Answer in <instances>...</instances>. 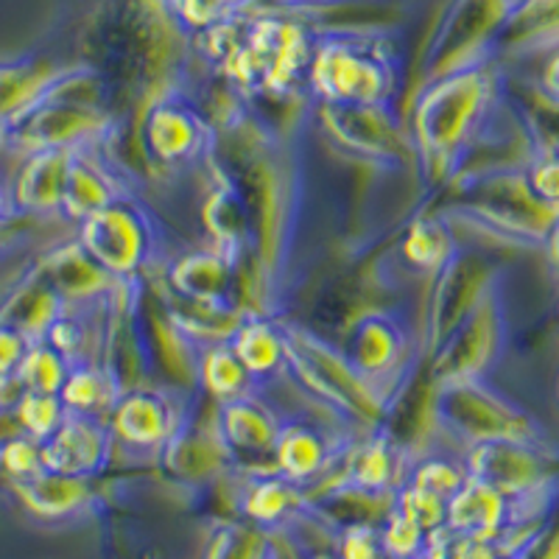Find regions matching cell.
<instances>
[{"label": "cell", "mask_w": 559, "mask_h": 559, "mask_svg": "<svg viewBox=\"0 0 559 559\" xmlns=\"http://www.w3.org/2000/svg\"><path fill=\"white\" fill-rule=\"evenodd\" d=\"M344 356H347L349 364L372 383L378 376L392 372L397 358L403 356L401 328H397L392 319L381 317V313H372V317L358 322Z\"/></svg>", "instance_id": "cell-19"}, {"label": "cell", "mask_w": 559, "mask_h": 559, "mask_svg": "<svg viewBox=\"0 0 559 559\" xmlns=\"http://www.w3.org/2000/svg\"><path fill=\"white\" fill-rule=\"evenodd\" d=\"M274 464L288 481H306L324 464V439L306 426L280 428Z\"/></svg>", "instance_id": "cell-25"}, {"label": "cell", "mask_w": 559, "mask_h": 559, "mask_svg": "<svg viewBox=\"0 0 559 559\" xmlns=\"http://www.w3.org/2000/svg\"><path fill=\"white\" fill-rule=\"evenodd\" d=\"M59 397L68 412L87 414V417H96L104 408H115V403L121 401L112 372L96 367V364H73Z\"/></svg>", "instance_id": "cell-24"}, {"label": "cell", "mask_w": 559, "mask_h": 559, "mask_svg": "<svg viewBox=\"0 0 559 559\" xmlns=\"http://www.w3.org/2000/svg\"><path fill=\"white\" fill-rule=\"evenodd\" d=\"M528 185H532L534 197L543 199L548 207L559 210V157L554 152H548L546 157L537 159L532 166V171L526 174Z\"/></svg>", "instance_id": "cell-39"}, {"label": "cell", "mask_w": 559, "mask_h": 559, "mask_svg": "<svg viewBox=\"0 0 559 559\" xmlns=\"http://www.w3.org/2000/svg\"><path fill=\"white\" fill-rule=\"evenodd\" d=\"M171 283L191 302L218 311V308H227L229 294H233V269L224 254L197 252L174 266Z\"/></svg>", "instance_id": "cell-18"}, {"label": "cell", "mask_w": 559, "mask_h": 559, "mask_svg": "<svg viewBox=\"0 0 559 559\" xmlns=\"http://www.w3.org/2000/svg\"><path fill=\"white\" fill-rule=\"evenodd\" d=\"M394 473V456L392 448L386 445V439H376L369 445L361 448V453L353 462V481L367 492H378L392 481Z\"/></svg>", "instance_id": "cell-34"}, {"label": "cell", "mask_w": 559, "mask_h": 559, "mask_svg": "<svg viewBox=\"0 0 559 559\" xmlns=\"http://www.w3.org/2000/svg\"><path fill=\"white\" fill-rule=\"evenodd\" d=\"M503 515H507V496L489 487V484L467 476V481L459 487L456 496L448 501L445 526L453 534H462V537L492 540L498 528H501Z\"/></svg>", "instance_id": "cell-16"}, {"label": "cell", "mask_w": 559, "mask_h": 559, "mask_svg": "<svg viewBox=\"0 0 559 559\" xmlns=\"http://www.w3.org/2000/svg\"><path fill=\"white\" fill-rule=\"evenodd\" d=\"M426 528L394 507L392 515L386 518V528L381 534L383 551L394 559H412L426 548Z\"/></svg>", "instance_id": "cell-36"}, {"label": "cell", "mask_w": 559, "mask_h": 559, "mask_svg": "<svg viewBox=\"0 0 559 559\" xmlns=\"http://www.w3.org/2000/svg\"><path fill=\"white\" fill-rule=\"evenodd\" d=\"M28 394V386L23 383L20 372H7L0 376V414H14L23 397Z\"/></svg>", "instance_id": "cell-42"}, {"label": "cell", "mask_w": 559, "mask_h": 559, "mask_svg": "<svg viewBox=\"0 0 559 559\" xmlns=\"http://www.w3.org/2000/svg\"><path fill=\"white\" fill-rule=\"evenodd\" d=\"M548 254H551V261L559 266V216L554 218L551 229H548Z\"/></svg>", "instance_id": "cell-44"}, {"label": "cell", "mask_w": 559, "mask_h": 559, "mask_svg": "<svg viewBox=\"0 0 559 559\" xmlns=\"http://www.w3.org/2000/svg\"><path fill=\"white\" fill-rule=\"evenodd\" d=\"M43 471V442L39 439L20 433L0 448V473H7L12 484L39 476Z\"/></svg>", "instance_id": "cell-35"}, {"label": "cell", "mask_w": 559, "mask_h": 559, "mask_svg": "<svg viewBox=\"0 0 559 559\" xmlns=\"http://www.w3.org/2000/svg\"><path fill=\"white\" fill-rule=\"evenodd\" d=\"M73 154L76 148H45V152L28 154L26 166L20 168V177L14 182V207L23 213H37V216L62 210Z\"/></svg>", "instance_id": "cell-14"}, {"label": "cell", "mask_w": 559, "mask_h": 559, "mask_svg": "<svg viewBox=\"0 0 559 559\" xmlns=\"http://www.w3.org/2000/svg\"><path fill=\"white\" fill-rule=\"evenodd\" d=\"M554 154H557V157H559V140H557V146H554Z\"/></svg>", "instance_id": "cell-46"}, {"label": "cell", "mask_w": 559, "mask_h": 559, "mask_svg": "<svg viewBox=\"0 0 559 559\" xmlns=\"http://www.w3.org/2000/svg\"><path fill=\"white\" fill-rule=\"evenodd\" d=\"M313 87L324 102L383 104L389 98L386 64L347 45H324L313 62Z\"/></svg>", "instance_id": "cell-8"}, {"label": "cell", "mask_w": 559, "mask_h": 559, "mask_svg": "<svg viewBox=\"0 0 559 559\" xmlns=\"http://www.w3.org/2000/svg\"><path fill=\"white\" fill-rule=\"evenodd\" d=\"M408 263L419 269H437L445 266L448 258L453 254L451 233H448L445 222L439 218H419L408 229V238L403 243Z\"/></svg>", "instance_id": "cell-30"}, {"label": "cell", "mask_w": 559, "mask_h": 559, "mask_svg": "<svg viewBox=\"0 0 559 559\" xmlns=\"http://www.w3.org/2000/svg\"><path fill=\"white\" fill-rule=\"evenodd\" d=\"M146 146L157 159L193 157L204 143V127L185 104H157L146 118Z\"/></svg>", "instance_id": "cell-17"}, {"label": "cell", "mask_w": 559, "mask_h": 559, "mask_svg": "<svg viewBox=\"0 0 559 559\" xmlns=\"http://www.w3.org/2000/svg\"><path fill=\"white\" fill-rule=\"evenodd\" d=\"M464 481H467V473L459 471L456 464L439 462V459H433V462H423L412 476L414 487L428 489V492L445 498V501H451V498L456 496L459 487H462Z\"/></svg>", "instance_id": "cell-38"}, {"label": "cell", "mask_w": 559, "mask_h": 559, "mask_svg": "<svg viewBox=\"0 0 559 559\" xmlns=\"http://www.w3.org/2000/svg\"><path fill=\"white\" fill-rule=\"evenodd\" d=\"M397 509H401V512H406L412 521H417L419 526L426 528V532H433V528L445 526V521H448L445 498L433 496V492H428V489H423V487H414V484H408L401 496H397Z\"/></svg>", "instance_id": "cell-37"}, {"label": "cell", "mask_w": 559, "mask_h": 559, "mask_svg": "<svg viewBox=\"0 0 559 559\" xmlns=\"http://www.w3.org/2000/svg\"><path fill=\"white\" fill-rule=\"evenodd\" d=\"M57 76L59 73H53V68L34 59L0 62V118L9 123L23 118Z\"/></svg>", "instance_id": "cell-22"}, {"label": "cell", "mask_w": 559, "mask_h": 559, "mask_svg": "<svg viewBox=\"0 0 559 559\" xmlns=\"http://www.w3.org/2000/svg\"><path fill=\"white\" fill-rule=\"evenodd\" d=\"M489 104V79L481 70H462L433 84L419 98L414 134L426 154L451 157L464 146Z\"/></svg>", "instance_id": "cell-1"}, {"label": "cell", "mask_w": 559, "mask_h": 559, "mask_svg": "<svg viewBox=\"0 0 559 559\" xmlns=\"http://www.w3.org/2000/svg\"><path fill=\"white\" fill-rule=\"evenodd\" d=\"M0 207H3V199H0Z\"/></svg>", "instance_id": "cell-47"}, {"label": "cell", "mask_w": 559, "mask_h": 559, "mask_svg": "<svg viewBox=\"0 0 559 559\" xmlns=\"http://www.w3.org/2000/svg\"><path fill=\"white\" fill-rule=\"evenodd\" d=\"M32 344L34 342L26 336V333L12 328V324L0 322V376L17 372Z\"/></svg>", "instance_id": "cell-40"}, {"label": "cell", "mask_w": 559, "mask_h": 559, "mask_svg": "<svg viewBox=\"0 0 559 559\" xmlns=\"http://www.w3.org/2000/svg\"><path fill=\"white\" fill-rule=\"evenodd\" d=\"M70 369L73 364L53 347L51 342H34L28 347L26 358L20 364V378L28 386V392H48V394H59L62 392L64 381H68Z\"/></svg>", "instance_id": "cell-29"}, {"label": "cell", "mask_w": 559, "mask_h": 559, "mask_svg": "<svg viewBox=\"0 0 559 559\" xmlns=\"http://www.w3.org/2000/svg\"><path fill=\"white\" fill-rule=\"evenodd\" d=\"M17 423L23 428V433L34 439H48L68 417V406L62 403L59 394H48V392H28L23 397V403L17 406Z\"/></svg>", "instance_id": "cell-31"}, {"label": "cell", "mask_w": 559, "mask_h": 559, "mask_svg": "<svg viewBox=\"0 0 559 559\" xmlns=\"http://www.w3.org/2000/svg\"><path fill=\"white\" fill-rule=\"evenodd\" d=\"M498 344H501V311H498L496 294L489 292L478 302L476 311L439 347L437 364H433L437 378L442 383L478 378L496 358Z\"/></svg>", "instance_id": "cell-7"}, {"label": "cell", "mask_w": 559, "mask_h": 559, "mask_svg": "<svg viewBox=\"0 0 559 559\" xmlns=\"http://www.w3.org/2000/svg\"><path fill=\"white\" fill-rule=\"evenodd\" d=\"M292 484L294 481H288L286 476L263 478V481L254 484V487L249 489L247 503H243V507H247V515L261 523L280 521V518L286 515L288 509L294 507V501H297V492H294Z\"/></svg>", "instance_id": "cell-33"}, {"label": "cell", "mask_w": 559, "mask_h": 559, "mask_svg": "<svg viewBox=\"0 0 559 559\" xmlns=\"http://www.w3.org/2000/svg\"><path fill=\"white\" fill-rule=\"evenodd\" d=\"M59 313H62V294L51 286V280L39 277L26 283L9 299L7 308L0 311V322L23 331L32 342H43Z\"/></svg>", "instance_id": "cell-21"}, {"label": "cell", "mask_w": 559, "mask_h": 559, "mask_svg": "<svg viewBox=\"0 0 559 559\" xmlns=\"http://www.w3.org/2000/svg\"><path fill=\"white\" fill-rule=\"evenodd\" d=\"M439 419L473 445L496 442V439H515V442H534L537 428L532 417L518 406L501 397L498 392L481 383L478 378L471 381H451L442 386L437 401Z\"/></svg>", "instance_id": "cell-3"}, {"label": "cell", "mask_w": 559, "mask_h": 559, "mask_svg": "<svg viewBox=\"0 0 559 559\" xmlns=\"http://www.w3.org/2000/svg\"><path fill=\"white\" fill-rule=\"evenodd\" d=\"M229 347L236 349L238 358L247 364V369L254 378L269 376L283 358H286V338L283 331H277L274 324L254 319V322L238 324Z\"/></svg>", "instance_id": "cell-26"}, {"label": "cell", "mask_w": 559, "mask_h": 559, "mask_svg": "<svg viewBox=\"0 0 559 559\" xmlns=\"http://www.w3.org/2000/svg\"><path fill=\"white\" fill-rule=\"evenodd\" d=\"M109 453V439L96 417L73 414L64 417L62 426L43 439L45 471L62 473V476H82L96 473Z\"/></svg>", "instance_id": "cell-11"}, {"label": "cell", "mask_w": 559, "mask_h": 559, "mask_svg": "<svg viewBox=\"0 0 559 559\" xmlns=\"http://www.w3.org/2000/svg\"><path fill=\"white\" fill-rule=\"evenodd\" d=\"M112 202H118V193H115V182L109 179V174L102 166H96L82 148H76L62 202L64 213L70 218L84 222V218H90Z\"/></svg>", "instance_id": "cell-23"}, {"label": "cell", "mask_w": 559, "mask_h": 559, "mask_svg": "<svg viewBox=\"0 0 559 559\" xmlns=\"http://www.w3.org/2000/svg\"><path fill=\"white\" fill-rule=\"evenodd\" d=\"M210 233L224 243H238L247 236V204L236 191H216L204 207Z\"/></svg>", "instance_id": "cell-32"}, {"label": "cell", "mask_w": 559, "mask_h": 559, "mask_svg": "<svg viewBox=\"0 0 559 559\" xmlns=\"http://www.w3.org/2000/svg\"><path fill=\"white\" fill-rule=\"evenodd\" d=\"M202 381L210 394H216L218 401L229 403L238 397H247L252 389L254 376L247 369V364L238 358V353L229 344L207 349L202 361Z\"/></svg>", "instance_id": "cell-28"}, {"label": "cell", "mask_w": 559, "mask_h": 559, "mask_svg": "<svg viewBox=\"0 0 559 559\" xmlns=\"http://www.w3.org/2000/svg\"><path fill=\"white\" fill-rule=\"evenodd\" d=\"M283 338H286V358L292 367L324 401L336 403L338 408L367 423H378L383 417V401L372 383L349 364L347 356L317 342L308 333L283 331Z\"/></svg>", "instance_id": "cell-2"}, {"label": "cell", "mask_w": 559, "mask_h": 559, "mask_svg": "<svg viewBox=\"0 0 559 559\" xmlns=\"http://www.w3.org/2000/svg\"><path fill=\"white\" fill-rule=\"evenodd\" d=\"M280 426L269 408L252 397L224 403L222 408V445L227 456L243 464L274 462Z\"/></svg>", "instance_id": "cell-13"}, {"label": "cell", "mask_w": 559, "mask_h": 559, "mask_svg": "<svg viewBox=\"0 0 559 559\" xmlns=\"http://www.w3.org/2000/svg\"><path fill=\"white\" fill-rule=\"evenodd\" d=\"M467 476L489 484L503 496H521L540 481L543 464L540 456L532 451V442L496 439V442L473 445L467 456Z\"/></svg>", "instance_id": "cell-12"}, {"label": "cell", "mask_w": 559, "mask_h": 559, "mask_svg": "<svg viewBox=\"0 0 559 559\" xmlns=\"http://www.w3.org/2000/svg\"><path fill=\"white\" fill-rule=\"evenodd\" d=\"M467 207L476 210L484 222L507 233L528 238H546L559 210L548 207L534 197L532 185L521 174H492L467 191Z\"/></svg>", "instance_id": "cell-5"}, {"label": "cell", "mask_w": 559, "mask_h": 559, "mask_svg": "<svg viewBox=\"0 0 559 559\" xmlns=\"http://www.w3.org/2000/svg\"><path fill=\"white\" fill-rule=\"evenodd\" d=\"M489 294V266L478 254H451L431 299V338L442 347L464 319Z\"/></svg>", "instance_id": "cell-9"}, {"label": "cell", "mask_w": 559, "mask_h": 559, "mask_svg": "<svg viewBox=\"0 0 559 559\" xmlns=\"http://www.w3.org/2000/svg\"><path fill=\"white\" fill-rule=\"evenodd\" d=\"M324 123L353 152L367 157L397 159L406 154V140L401 127L383 104H349V102H324Z\"/></svg>", "instance_id": "cell-10"}, {"label": "cell", "mask_w": 559, "mask_h": 559, "mask_svg": "<svg viewBox=\"0 0 559 559\" xmlns=\"http://www.w3.org/2000/svg\"><path fill=\"white\" fill-rule=\"evenodd\" d=\"M107 274L82 247L62 249L45 266V277L51 280V286L62 294V299L96 294L102 283H107Z\"/></svg>", "instance_id": "cell-27"}, {"label": "cell", "mask_w": 559, "mask_h": 559, "mask_svg": "<svg viewBox=\"0 0 559 559\" xmlns=\"http://www.w3.org/2000/svg\"><path fill=\"white\" fill-rule=\"evenodd\" d=\"M104 123L107 115L102 112V104L43 96L12 123L9 143H17L28 154L45 148H82L84 140L96 138Z\"/></svg>", "instance_id": "cell-4"}, {"label": "cell", "mask_w": 559, "mask_h": 559, "mask_svg": "<svg viewBox=\"0 0 559 559\" xmlns=\"http://www.w3.org/2000/svg\"><path fill=\"white\" fill-rule=\"evenodd\" d=\"M342 559H378L376 532L369 526H353L342 540Z\"/></svg>", "instance_id": "cell-41"}, {"label": "cell", "mask_w": 559, "mask_h": 559, "mask_svg": "<svg viewBox=\"0 0 559 559\" xmlns=\"http://www.w3.org/2000/svg\"><path fill=\"white\" fill-rule=\"evenodd\" d=\"M148 224L127 202H112L82 222L79 247L109 274H129L148 254Z\"/></svg>", "instance_id": "cell-6"}, {"label": "cell", "mask_w": 559, "mask_h": 559, "mask_svg": "<svg viewBox=\"0 0 559 559\" xmlns=\"http://www.w3.org/2000/svg\"><path fill=\"white\" fill-rule=\"evenodd\" d=\"M112 431L129 445H159V442H168L177 431V414L166 394H121V401L112 408Z\"/></svg>", "instance_id": "cell-15"}, {"label": "cell", "mask_w": 559, "mask_h": 559, "mask_svg": "<svg viewBox=\"0 0 559 559\" xmlns=\"http://www.w3.org/2000/svg\"><path fill=\"white\" fill-rule=\"evenodd\" d=\"M9 134H12V123L0 118V146H3V143H9Z\"/></svg>", "instance_id": "cell-45"}, {"label": "cell", "mask_w": 559, "mask_h": 559, "mask_svg": "<svg viewBox=\"0 0 559 559\" xmlns=\"http://www.w3.org/2000/svg\"><path fill=\"white\" fill-rule=\"evenodd\" d=\"M20 501L39 518H64L73 515L90 501L87 478L62 476V473L43 471L39 476L14 481Z\"/></svg>", "instance_id": "cell-20"}, {"label": "cell", "mask_w": 559, "mask_h": 559, "mask_svg": "<svg viewBox=\"0 0 559 559\" xmlns=\"http://www.w3.org/2000/svg\"><path fill=\"white\" fill-rule=\"evenodd\" d=\"M543 87H546L548 98L554 104H559V51L554 53L551 62L546 64V73H543Z\"/></svg>", "instance_id": "cell-43"}]
</instances>
